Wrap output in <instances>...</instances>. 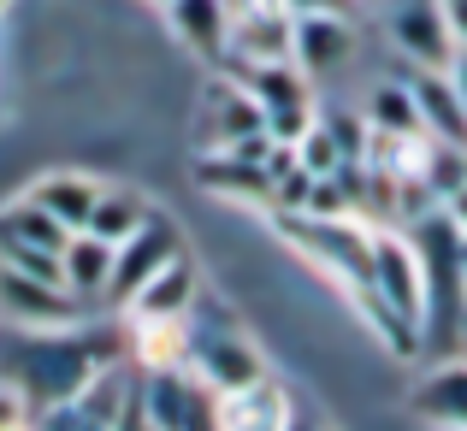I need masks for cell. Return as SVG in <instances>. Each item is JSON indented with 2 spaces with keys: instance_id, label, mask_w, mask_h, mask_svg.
I'll use <instances>...</instances> for the list:
<instances>
[{
  "instance_id": "cell-13",
  "label": "cell",
  "mask_w": 467,
  "mask_h": 431,
  "mask_svg": "<svg viewBox=\"0 0 467 431\" xmlns=\"http://www.w3.org/2000/svg\"><path fill=\"white\" fill-rule=\"evenodd\" d=\"M409 408L432 431H467V354L462 361H438L432 373L409 390Z\"/></svg>"
},
{
  "instance_id": "cell-1",
  "label": "cell",
  "mask_w": 467,
  "mask_h": 431,
  "mask_svg": "<svg viewBox=\"0 0 467 431\" xmlns=\"http://www.w3.org/2000/svg\"><path fill=\"white\" fill-rule=\"evenodd\" d=\"M373 307H379V331L397 343V354H409V343L432 319L420 249L402 231H373Z\"/></svg>"
},
{
  "instance_id": "cell-17",
  "label": "cell",
  "mask_w": 467,
  "mask_h": 431,
  "mask_svg": "<svg viewBox=\"0 0 467 431\" xmlns=\"http://www.w3.org/2000/svg\"><path fill=\"white\" fill-rule=\"evenodd\" d=\"M278 6L290 12V18H308V12H343V18H355V0H278Z\"/></svg>"
},
{
  "instance_id": "cell-4",
  "label": "cell",
  "mask_w": 467,
  "mask_h": 431,
  "mask_svg": "<svg viewBox=\"0 0 467 431\" xmlns=\"http://www.w3.org/2000/svg\"><path fill=\"white\" fill-rule=\"evenodd\" d=\"M237 83L249 89V101L261 107L266 137H273V142H302L319 125V95H314V83L302 77L290 59L249 66V71H237Z\"/></svg>"
},
{
  "instance_id": "cell-5",
  "label": "cell",
  "mask_w": 467,
  "mask_h": 431,
  "mask_svg": "<svg viewBox=\"0 0 467 431\" xmlns=\"http://www.w3.org/2000/svg\"><path fill=\"white\" fill-rule=\"evenodd\" d=\"M385 42L409 71H444L456 59L444 0H385Z\"/></svg>"
},
{
  "instance_id": "cell-16",
  "label": "cell",
  "mask_w": 467,
  "mask_h": 431,
  "mask_svg": "<svg viewBox=\"0 0 467 431\" xmlns=\"http://www.w3.org/2000/svg\"><path fill=\"white\" fill-rule=\"evenodd\" d=\"M149 213H154V201H149L142 190H130V183H107V190H101V201H95V213H89V225H83V231L119 249V242H130V237L142 231V219H149Z\"/></svg>"
},
{
  "instance_id": "cell-12",
  "label": "cell",
  "mask_w": 467,
  "mask_h": 431,
  "mask_svg": "<svg viewBox=\"0 0 467 431\" xmlns=\"http://www.w3.org/2000/svg\"><path fill=\"white\" fill-rule=\"evenodd\" d=\"M409 95H414V113H420V137L467 154V113L444 71H409Z\"/></svg>"
},
{
  "instance_id": "cell-21",
  "label": "cell",
  "mask_w": 467,
  "mask_h": 431,
  "mask_svg": "<svg viewBox=\"0 0 467 431\" xmlns=\"http://www.w3.org/2000/svg\"><path fill=\"white\" fill-rule=\"evenodd\" d=\"M12 6H18V0H0V24H6V18H12Z\"/></svg>"
},
{
  "instance_id": "cell-2",
  "label": "cell",
  "mask_w": 467,
  "mask_h": 431,
  "mask_svg": "<svg viewBox=\"0 0 467 431\" xmlns=\"http://www.w3.org/2000/svg\"><path fill=\"white\" fill-rule=\"evenodd\" d=\"M183 366H190L219 402L249 396V390H261L266 378H273L266 373V354L254 349V337H243L237 325H213V331L183 325Z\"/></svg>"
},
{
  "instance_id": "cell-22",
  "label": "cell",
  "mask_w": 467,
  "mask_h": 431,
  "mask_svg": "<svg viewBox=\"0 0 467 431\" xmlns=\"http://www.w3.org/2000/svg\"><path fill=\"white\" fill-rule=\"evenodd\" d=\"M142 6H154V12H166V6H171V0H142Z\"/></svg>"
},
{
  "instance_id": "cell-7",
  "label": "cell",
  "mask_w": 467,
  "mask_h": 431,
  "mask_svg": "<svg viewBox=\"0 0 467 431\" xmlns=\"http://www.w3.org/2000/svg\"><path fill=\"white\" fill-rule=\"evenodd\" d=\"M202 295H207V284H202V261H195L190 249L183 254H171L166 266L142 284L137 295L125 302V313H130V331H160V325H183V319L202 307Z\"/></svg>"
},
{
  "instance_id": "cell-23",
  "label": "cell",
  "mask_w": 467,
  "mask_h": 431,
  "mask_svg": "<svg viewBox=\"0 0 467 431\" xmlns=\"http://www.w3.org/2000/svg\"><path fill=\"white\" fill-rule=\"evenodd\" d=\"M355 6H385V0H355Z\"/></svg>"
},
{
  "instance_id": "cell-8",
  "label": "cell",
  "mask_w": 467,
  "mask_h": 431,
  "mask_svg": "<svg viewBox=\"0 0 467 431\" xmlns=\"http://www.w3.org/2000/svg\"><path fill=\"white\" fill-rule=\"evenodd\" d=\"M361 54V36H355V18L343 12H308V18H290V66L314 83H331L337 71L355 66Z\"/></svg>"
},
{
  "instance_id": "cell-6",
  "label": "cell",
  "mask_w": 467,
  "mask_h": 431,
  "mask_svg": "<svg viewBox=\"0 0 467 431\" xmlns=\"http://www.w3.org/2000/svg\"><path fill=\"white\" fill-rule=\"evenodd\" d=\"M142 426L149 431H225L219 396L190 366H154L142 390Z\"/></svg>"
},
{
  "instance_id": "cell-14",
  "label": "cell",
  "mask_w": 467,
  "mask_h": 431,
  "mask_svg": "<svg viewBox=\"0 0 467 431\" xmlns=\"http://www.w3.org/2000/svg\"><path fill=\"white\" fill-rule=\"evenodd\" d=\"M361 125H367V137H379V142H426L420 137V113H414V95H409V77L373 83L367 101H361Z\"/></svg>"
},
{
  "instance_id": "cell-9",
  "label": "cell",
  "mask_w": 467,
  "mask_h": 431,
  "mask_svg": "<svg viewBox=\"0 0 467 431\" xmlns=\"http://www.w3.org/2000/svg\"><path fill=\"white\" fill-rule=\"evenodd\" d=\"M171 254H183V231H178V225H171V219L154 207V213L142 219V231H137V237L113 249V284H107V302H119V307H125L130 295H137V290H142V284H149V278L160 272V266L171 261Z\"/></svg>"
},
{
  "instance_id": "cell-18",
  "label": "cell",
  "mask_w": 467,
  "mask_h": 431,
  "mask_svg": "<svg viewBox=\"0 0 467 431\" xmlns=\"http://www.w3.org/2000/svg\"><path fill=\"white\" fill-rule=\"evenodd\" d=\"M444 77H450V89H456L462 113H467V47H456V59H450V66H444Z\"/></svg>"
},
{
  "instance_id": "cell-19",
  "label": "cell",
  "mask_w": 467,
  "mask_h": 431,
  "mask_svg": "<svg viewBox=\"0 0 467 431\" xmlns=\"http://www.w3.org/2000/svg\"><path fill=\"white\" fill-rule=\"evenodd\" d=\"M450 12V30H456V47H467V0H444Z\"/></svg>"
},
{
  "instance_id": "cell-3",
  "label": "cell",
  "mask_w": 467,
  "mask_h": 431,
  "mask_svg": "<svg viewBox=\"0 0 467 431\" xmlns=\"http://www.w3.org/2000/svg\"><path fill=\"white\" fill-rule=\"evenodd\" d=\"M0 325L18 337H71L83 325V302L59 278H36L0 261Z\"/></svg>"
},
{
  "instance_id": "cell-11",
  "label": "cell",
  "mask_w": 467,
  "mask_h": 431,
  "mask_svg": "<svg viewBox=\"0 0 467 431\" xmlns=\"http://www.w3.org/2000/svg\"><path fill=\"white\" fill-rule=\"evenodd\" d=\"M107 178H95V171H78V166H59V171H42V178L24 190V201H36L47 219H59L66 231H83L95 213V201H101Z\"/></svg>"
},
{
  "instance_id": "cell-15",
  "label": "cell",
  "mask_w": 467,
  "mask_h": 431,
  "mask_svg": "<svg viewBox=\"0 0 467 431\" xmlns=\"http://www.w3.org/2000/svg\"><path fill=\"white\" fill-rule=\"evenodd\" d=\"M59 284L78 295L83 307L101 302L107 284H113V242L89 237V231H71V242L59 249Z\"/></svg>"
},
{
  "instance_id": "cell-20",
  "label": "cell",
  "mask_w": 467,
  "mask_h": 431,
  "mask_svg": "<svg viewBox=\"0 0 467 431\" xmlns=\"http://www.w3.org/2000/svg\"><path fill=\"white\" fill-rule=\"evenodd\" d=\"M285 431H319V426L308 420V414H296V408H290V420H285Z\"/></svg>"
},
{
  "instance_id": "cell-10",
  "label": "cell",
  "mask_w": 467,
  "mask_h": 431,
  "mask_svg": "<svg viewBox=\"0 0 467 431\" xmlns=\"http://www.w3.org/2000/svg\"><path fill=\"white\" fill-rule=\"evenodd\" d=\"M166 36L202 66H225L231 47V0H171L166 12Z\"/></svg>"
}]
</instances>
